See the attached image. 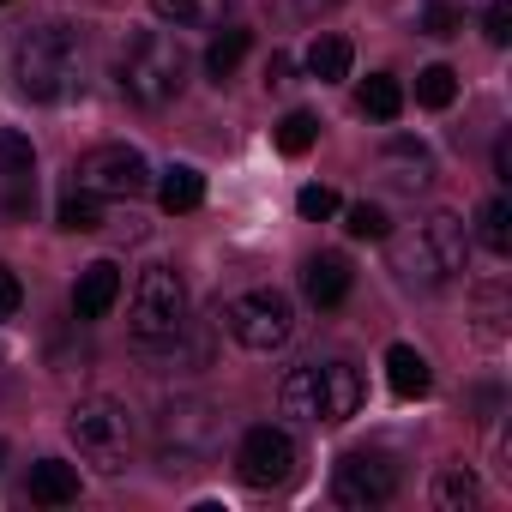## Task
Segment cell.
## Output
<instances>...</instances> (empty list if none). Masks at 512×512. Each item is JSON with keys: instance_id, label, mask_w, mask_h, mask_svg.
Instances as JSON below:
<instances>
[{"instance_id": "1", "label": "cell", "mask_w": 512, "mask_h": 512, "mask_svg": "<svg viewBox=\"0 0 512 512\" xmlns=\"http://www.w3.org/2000/svg\"><path fill=\"white\" fill-rule=\"evenodd\" d=\"M392 272L410 290H440L464 272V223L452 211H434L422 223H410L404 235H392Z\"/></svg>"}, {"instance_id": "2", "label": "cell", "mask_w": 512, "mask_h": 512, "mask_svg": "<svg viewBox=\"0 0 512 512\" xmlns=\"http://www.w3.org/2000/svg\"><path fill=\"white\" fill-rule=\"evenodd\" d=\"M115 79L139 109H163L187 85V55H181V43L169 31H133L121 43V55H115Z\"/></svg>"}, {"instance_id": "3", "label": "cell", "mask_w": 512, "mask_h": 512, "mask_svg": "<svg viewBox=\"0 0 512 512\" xmlns=\"http://www.w3.org/2000/svg\"><path fill=\"white\" fill-rule=\"evenodd\" d=\"M79 37L67 25H43V31H25L19 49H13V73H19V91L31 103H61L73 85H79Z\"/></svg>"}, {"instance_id": "4", "label": "cell", "mask_w": 512, "mask_h": 512, "mask_svg": "<svg viewBox=\"0 0 512 512\" xmlns=\"http://www.w3.org/2000/svg\"><path fill=\"white\" fill-rule=\"evenodd\" d=\"M67 434H73L79 458L91 470H103V476H121L127 458H133V410L121 398H103V392L97 398H79L67 410Z\"/></svg>"}, {"instance_id": "5", "label": "cell", "mask_w": 512, "mask_h": 512, "mask_svg": "<svg viewBox=\"0 0 512 512\" xmlns=\"http://www.w3.org/2000/svg\"><path fill=\"white\" fill-rule=\"evenodd\" d=\"M127 320H133V338H139L145 350L175 344V338L187 332V284H181V272H175V266H145L139 284H133Z\"/></svg>"}, {"instance_id": "6", "label": "cell", "mask_w": 512, "mask_h": 512, "mask_svg": "<svg viewBox=\"0 0 512 512\" xmlns=\"http://www.w3.org/2000/svg\"><path fill=\"white\" fill-rule=\"evenodd\" d=\"M217 446V410L205 398H175L163 416H157V464L169 476H187L211 458Z\"/></svg>"}, {"instance_id": "7", "label": "cell", "mask_w": 512, "mask_h": 512, "mask_svg": "<svg viewBox=\"0 0 512 512\" xmlns=\"http://www.w3.org/2000/svg\"><path fill=\"white\" fill-rule=\"evenodd\" d=\"M223 326H229V338H235L241 350L272 356V350L290 344V332H296V308H290L284 290H247V296H235V302L223 308Z\"/></svg>"}, {"instance_id": "8", "label": "cell", "mask_w": 512, "mask_h": 512, "mask_svg": "<svg viewBox=\"0 0 512 512\" xmlns=\"http://www.w3.org/2000/svg\"><path fill=\"white\" fill-rule=\"evenodd\" d=\"M235 476L247 488H284L296 476V440H290V428H272V422L247 428L241 446H235Z\"/></svg>"}, {"instance_id": "9", "label": "cell", "mask_w": 512, "mask_h": 512, "mask_svg": "<svg viewBox=\"0 0 512 512\" xmlns=\"http://www.w3.org/2000/svg\"><path fill=\"white\" fill-rule=\"evenodd\" d=\"M79 187H91V193H103V199H139L145 187H151V163L133 151V145H97V151H85L79 157Z\"/></svg>"}, {"instance_id": "10", "label": "cell", "mask_w": 512, "mask_h": 512, "mask_svg": "<svg viewBox=\"0 0 512 512\" xmlns=\"http://www.w3.org/2000/svg\"><path fill=\"white\" fill-rule=\"evenodd\" d=\"M392 494H398V464L386 452H350V458H338V470H332V500L338 506L368 512V506H386Z\"/></svg>"}, {"instance_id": "11", "label": "cell", "mask_w": 512, "mask_h": 512, "mask_svg": "<svg viewBox=\"0 0 512 512\" xmlns=\"http://www.w3.org/2000/svg\"><path fill=\"white\" fill-rule=\"evenodd\" d=\"M314 398H320V422H350L362 410V374L350 362H326L314 368Z\"/></svg>"}, {"instance_id": "12", "label": "cell", "mask_w": 512, "mask_h": 512, "mask_svg": "<svg viewBox=\"0 0 512 512\" xmlns=\"http://www.w3.org/2000/svg\"><path fill=\"white\" fill-rule=\"evenodd\" d=\"M350 284H356V272H350L344 253H314V260L302 266V290H308L314 308H338L350 296Z\"/></svg>"}, {"instance_id": "13", "label": "cell", "mask_w": 512, "mask_h": 512, "mask_svg": "<svg viewBox=\"0 0 512 512\" xmlns=\"http://www.w3.org/2000/svg\"><path fill=\"white\" fill-rule=\"evenodd\" d=\"M115 302H121V272H115L109 260H91V266L79 272V284H73V314H79V320H103Z\"/></svg>"}, {"instance_id": "14", "label": "cell", "mask_w": 512, "mask_h": 512, "mask_svg": "<svg viewBox=\"0 0 512 512\" xmlns=\"http://www.w3.org/2000/svg\"><path fill=\"white\" fill-rule=\"evenodd\" d=\"M386 386H392V398H428V386H434V374H428V356L422 350H410V344H392L386 350Z\"/></svg>"}, {"instance_id": "15", "label": "cell", "mask_w": 512, "mask_h": 512, "mask_svg": "<svg viewBox=\"0 0 512 512\" xmlns=\"http://www.w3.org/2000/svg\"><path fill=\"white\" fill-rule=\"evenodd\" d=\"M157 205H163L169 217H181V211H199V205H205V175H199L193 163H175V169H163V181H157Z\"/></svg>"}, {"instance_id": "16", "label": "cell", "mask_w": 512, "mask_h": 512, "mask_svg": "<svg viewBox=\"0 0 512 512\" xmlns=\"http://www.w3.org/2000/svg\"><path fill=\"white\" fill-rule=\"evenodd\" d=\"M31 500H37V506H73V500H79V470L61 464V458L31 464Z\"/></svg>"}, {"instance_id": "17", "label": "cell", "mask_w": 512, "mask_h": 512, "mask_svg": "<svg viewBox=\"0 0 512 512\" xmlns=\"http://www.w3.org/2000/svg\"><path fill=\"white\" fill-rule=\"evenodd\" d=\"M380 169H386V181L392 187H428V145H416V139H392L386 145V157H380Z\"/></svg>"}, {"instance_id": "18", "label": "cell", "mask_w": 512, "mask_h": 512, "mask_svg": "<svg viewBox=\"0 0 512 512\" xmlns=\"http://www.w3.org/2000/svg\"><path fill=\"white\" fill-rule=\"evenodd\" d=\"M151 13H157L163 25L211 31V25H223V13H229V0H151Z\"/></svg>"}, {"instance_id": "19", "label": "cell", "mask_w": 512, "mask_h": 512, "mask_svg": "<svg viewBox=\"0 0 512 512\" xmlns=\"http://www.w3.org/2000/svg\"><path fill=\"white\" fill-rule=\"evenodd\" d=\"M55 223H61L67 235H97V229H103V193H91V187H73V193L61 199Z\"/></svg>"}, {"instance_id": "20", "label": "cell", "mask_w": 512, "mask_h": 512, "mask_svg": "<svg viewBox=\"0 0 512 512\" xmlns=\"http://www.w3.org/2000/svg\"><path fill=\"white\" fill-rule=\"evenodd\" d=\"M350 61H356V49H350L344 37H314V49H308V73H314L320 85L350 79Z\"/></svg>"}, {"instance_id": "21", "label": "cell", "mask_w": 512, "mask_h": 512, "mask_svg": "<svg viewBox=\"0 0 512 512\" xmlns=\"http://www.w3.org/2000/svg\"><path fill=\"white\" fill-rule=\"evenodd\" d=\"M356 103H362V115H374V121H398V115H404V85H398L392 73H374V79L356 91Z\"/></svg>"}, {"instance_id": "22", "label": "cell", "mask_w": 512, "mask_h": 512, "mask_svg": "<svg viewBox=\"0 0 512 512\" xmlns=\"http://www.w3.org/2000/svg\"><path fill=\"white\" fill-rule=\"evenodd\" d=\"M247 49H253V37H247V31H223V37H211V49H205V73L223 85V79L247 61Z\"/></svg>"}, {"instance_id": "23", "label": "cell", "mask_w": 512, "mask_h": 512, "mask_svg": "<svg viewBox=\"0 0 512 512\" xmlns=\"http://www.w3.org/2000/svg\"><path fill=\"white\" fill-rule=\"evenodd\" d=\"M476 223H482V247L506 260V253H512V199H506V193H500V199H488Z\"/></svg>"}, {"instance_id": "24", "label": "cell", "mask_w": 512, "mask_h": 512, "mask_svg": "<svg viewBox=\"0 0 512 512\" xmlns=\"http://www.w3.org/2000/svg\"><path fill=\"white\" fill-rule=\"evenodd\" d=\"M434 500H440L446 512H458V506H476V500H482V488H476V476H470L464 464H446V470L434 476Z\"/></svg>"}, {"instance_id": "25", "label": "cell", "mask_w": 512, "mask_h": 512, "mask_svg": "<svg viewBox=\"0 0 512 512\" xmlns=\"http://www.w3.org/2000/svg\"><path fill=\"white\" fill-rule=\"evenodd\" d=\"M314 139H320V121H314L308 109H290V115L278 121V151H284V157H308Z\"/></svg>"}, {"instance_id": "26", "label": "cell", "mask_w": 512, "mask_h": 512, "mask_svg": "<svg viewBox=\"0 0 512 512\" xmlns=\"http://www.w3.org/2000/svg\"><path fill=\"white\" fill-rule=\"evenodd\" d=\"M284 416H296V422H320V398H314V368H296L290 380H284Z\"/></svg>"}, {"instance_id": "27", "label": "cell", "mask_w": 512, "mask_h": 512, "mask_svg": "<svg viewBox=\"0 0 512 512\" xmlns=\"http://www.w3.org/2000/svg\"><path fill=\"white\" fill-rule=\"evenodd\" d=\"M452 97H458V73L452 67H422L416 73V103L422 109H452Z\"/></svg>"}, {"instance_id": "28", "label": "cell", "mask_w": 512, "mask_h": 512, "mask_svg": "<svg viewBox=\"0 0 512 512\" xmlns=\"http://www.w3.org/2000/svg\"><path fill=\"white\" fill-rule=\"evenodd\" d=\"M37 169V151H31V139L25 133H13V127H0V175H31Z\"/></svg>"}, {"instance_id": "29", "label": "cell", "mask_w": 512, "mask_h": 512, "mask_svg": "<svg viewBox=\"0 0 512 512\" xmlns=\"http://www.w3.org/2000/svg\"><path fill=\"white\" fill-rule=\"evenodd\" d=\"M338 211H344V229H350L356 241H386V235H392V229H386V211L368 205V199H362V205H338Z\"/></svg>"}, {"instance_id": "30", "label": "cell", "mask_w": 512, "mask_h": 512, "mask_svg": "<svg viewBox=\"0 0 512 512\" xmlns=\"http://www.w3.org/2000/svg\"><path fill=\"white\" fill-rule=\"evenodd\" d=\"M338 205H344V199H338V193H332V187H320V181H314V187H302V193H296V211H302V217H308V223H326V217H338Z\"/></svg>"}, {"instance_id": "31", "label": "cell", "mask_w": 512, "mask_h": 512, "mask_svg": "<svg viewBox=\"0 0 512 512\" xmlns=\"http://www.w3.org/2000/svg\"><path fill=\"white\" fill-rule=\"evenodd\" d=\"M422 31L428 37H458L464 31V13L452 7V0H428V7H422Z\"/></svg>"}, {"instance_id": "32", "label": "cell", "mask_w": 512, "mask_h": 512, "mask_svg": "<svg viewBox=\"0 0 512 512\" xmlns=\"http://www.w3.org/2000/svg\"><path fill=\"white\" fill-rule=\"evenodd\" d=\"M482 37H488L494 49H506V43H512V7H506V0H488V19H482Z\"/></svg>"}, {"instance_id": "33", "label": "cell", "mask_w": 512, "mask_h": 512, "mask_svg": "<svg viewBox=\"0 0 512 512\" xmlns=\"http://www.w3.org/2000/svg\"><path fill=\"white\" fill-rule=\"evenodd\" d=\"M19 308H25V284H19L13 266H0V320H13Z\"/></svg>"}, {"instance_id": "34", "label": "cell", "mask_w": 512, "mask_h": 512, "mask_svg": "<svg viewBox=\"0 0 512 512\" xmlns=\"http://www.w3.org/2000/svg\"><path fill=\"white\" fill-rule=\"evenodd\" d=\"M31 205H37V187H31V175H19V187L7 193V217H31Z\"/></svg>"}, {"instance_id": "35", "label": "cell", "mask_w": 512, "mask_h": 512, "mask_svg": "<svg viewBox=\"0 0 512 512\" xmlns=\"http://www.w3.org/2000/svg\"><path fill=\"white\" fill-rule=\"evenodd\" d=\"M266 85H272V91L290 85V55H284V49H272V61H266Z\"/></svg>"}, {"instance_id": "36", "label": "cell", "mask_w": 512, "mask_h": 512, "mask_svg": "<svg viewBox=\"0 0 512 512\" xmlns=\"http://www.w3.org/2000/svg\"><path fill=\"white\" fill-rule=\"evenodd\" d=\"M494 175H500V181H512V139H500V145H494Z\"/></svg>"}, {"instance_id": "37", "label": "cell", "mask_w": 512, "mask_h": 512, "mask_svg": "<svg viewBox=\"0 0 512 512\" xmlns=\"http://www.w3.org/2000/svg\"><path fill=\"white\" fill-rule=\"evenodd\" d=\"M296 7H302L308 19H320V13H332V7H344V0H296Z\"/></svg>"}, {"instance_id": "38", "label": "cell", "mask_w": 512, "mask_h": 512, "mask_svg": "<svg viewBox=\"0 0 512 512\" xmlns=\"http://www.w3.org/2000/svg\"><path fill=\"white\" fill-rule=\"evenodd\" d=\"M0 458H7V440H0Z\"/></svg>"}, {"instance_id": "39", "label": "cell", "mask_w": 512, "mask_h": 512, "mask_svg": "<svg viewBox=\"0 0 512 512\" xmlns=\"http://www.w3.org/2000/svg\"><path fill=\"white\" fill-rule=\"evenodd\" d=\"M0 7H7V0H0Z\"/></svg>"}]
</instances>
